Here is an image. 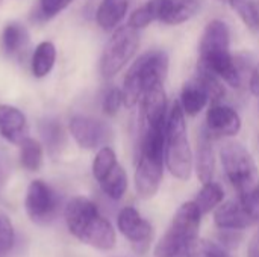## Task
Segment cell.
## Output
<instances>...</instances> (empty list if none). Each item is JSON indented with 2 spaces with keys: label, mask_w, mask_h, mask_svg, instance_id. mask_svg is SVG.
Listing matches in <instances>:
<instances>
[{
  "label": "cell",
  "mask_w": 259,
  "mask_h": 257,
  "mask_svg": "<svg viewBox=\"0 0 259 257\" xmlns=\"http://www.w3.org/2000/svg\"><path fill=\"white\" fill-rule=\"evenodd\" d=\"M199 65L232 88H241L243 70L231 53V32L223 20H211L199 42Z\"/></svg>",
  "instance_id": "6da1fadb"
},
{
  "label": "cell",
  "mask_w": 259,
  "mask_h": 257,
  "mask_svg": "<svg viewBox=\"0 0 259 257\" xmlns=\"http://www.w3.org/2000/svg\"><path fill=\"white\" fill-rule=\"evenodd\" d=\"M64 217L68 232L80 242L100 251H109L115 247L114 227L90 198H71L65 206Z\"/></svg>",
  "instance_id": "7a4b0ae2"
},
{
  "label": "cell",
  "mask_w": 259,
  "mask_h": 257,
  "mask_svg": "<svg viewBox=\"0 0 259 257\" xmlns=\"http://www.w3.org/2000/svg\"><path fill=\"white\" fill-rule=\"evenodd\" d=\"M165 165L170 174L182 182H187L191 177L194 158L190 147L185 112L179 101H175L165 127Z\"/></svg>",
  "instance_id": "3957f363"
},
{
  "label": "cell",
  "mask_w": 259,
  "mask_h": 257,
  "mask_svg": "<svg viewBox=\"0 0 259 257\" xmlns=\"http://www.w3.org/2000/svg\"><path fill=\"white\" fill-rule=\"evenodd\" d=\"M202 215L194 201L179 206L170 227L155 247V257H188L191 244L199 236Z\"/></svg>",
  "instance_id": "277c9868"
},
{
  "label": "cell",
  "mask_w": 259,
  "mask_h": 257,
  "mask_svg": "<svg viewBox=\"0 0 259 257\" xmlns=\"http://www.w3.org/2000/svg\"><path fill=\"white\" fill-rule=\"evenodd\" d=\"M168 71V56L162 50L143 53L127 70L123 80V100L126 108H134L144 91L158 82H164Z\"/></svg>",
  "instance_id": "5b68a950"
},
{
  "label": "cell",
  "mask_w": 259,
  "mask_h": 257,
  "mask_svg": "<svg viewBox=\"0 0 259 257\" xmlns=\"http://www.w3.org/2000/svg\"><path fill=\"white\" fill-rule=\"evenodd\" d=\"M225 174L238 195L250 192L259 185V170L252 153L240 142L229 141L220 150Z\"/></svg>",
  "instance_id": "8992f818"
},
{
  "label": "cell",
  "mask_w": 259,
  "mask_h": 257,
  "mask_svg": "<svg viewBox=\"0 0 259 257\" xmlns=\"http://www.w3.org/2000/svg\"><path fill=\"white\" fill-rule=\"evenodd\" d=\"M140 47L138 29L126 24L117 27L109 38L102 58H100V73L105 79H111L118 74L129 61L135 56Z\"/></svg>",
  "instance_id": "52a82bcc"
},
{
  "label": "cell",
  "mask_w": 259,
  "mask_h": 257,
  "mask_svg": "<svg viewBox=\"0 0 259 257\" xmlns=\"http://www.w3.org/2000/svg\"><path fill=\"white\" fill-rule=\"evenodd\" d=\"M61 201L58 194L53 188H50L42 180L30 182L26 198H24V209L29 220L38 226L50 224L59 211Z\"/></svg>",
  "instance_id": "ba28073f"
},
{
  "label": "cell",
  "mask_w": 259,
  "mask_h": 257,
  "mask_svg": "<svg viewBox=\"0 0 259 257\" xmlns=\"http://www.w3.org/2000/svg\"><path fill=\"white\" fill-rule=\"evenodd\" d=\"M164 165H165L164 158H155L146 153L138 155L134 182H135L137 194L143 200H149L156 195L162 182Z\"/></svg>",
  "instance_id": "9c48e42d"
},
{
  "label": "cell",
  "mask_w": 259,
  "mask_h": 257,
  "mask_svg": "<svg viewBox=\"0 0 259 257\" xmlns=\"http://www.w3.org/2000/svg\"><path fill=\"white\" fill-rule=\"evenodd\" d=\"M70 133L80 148L94 150L105 145V142L109 139L111 130L103 121L97 118L74 115L70 120Z\"/></svg>",
  "instance_id": "30bf717a"
},
{
  "label": "cell",
  "mask_w": 259,
  "mask_h": 257,
  "mask_svg": "<svg viewBox=\"0 0 259 257\" xmlns=\"http://www.w3.org/2000/svg\"><path fill=\"white\" fill-rule=\"evenodd\" d=\"M205 129L212 139L235 136L241 130V118L234 108L222 103H212L206 112Z\"/></svg>",
  "instance_id": "8fae6325"
},
{
  "label": "cell",
  "mask_w": 259,
  "mask_h": 257,
  "mask_svg": "<svg viewBox=\"0 0 259 257\" xmlns=\"http://www.w3.org/2000/svg\"><path fill=\"white\" fill-rule=\"evenodd\" d=\"M144 127H165L167 126V94L164 82H158L147 88L140 100Z\"/></svg>",
  "instance_id": "7c38bea8"
},
{
  "label": "cell",
  "mask_w": 259,
  "mask_h": 257,
  "mask_svg": "<svg viewBox=\"0 0 259 257\" xmlns=\"http://www.w3.org/2000/svg\"><path fill=\"white\" fill-rule=\"evenodd\" d=\"M117 226L120 233L134 245H146L153 236L152 224L132 206H126L120 211Z\"/></svg>",
  "instance_id": "4fadbf2b"
},
{
  "label": "cell",
  "mask_w": 259,
  "mask_h": 257,
  "mask_svg": "<svg viewBox=\"0 0 259 257\" xmlns=\"http://www.w3.org/2000/svg\"><path fill=\"white\" fill-rule=\"evenodd\" d=\"M158 21L170 26L182 24L191 20L199 8L200 0H150Z\"/></svg>",
  "instance_id": "5bb4252c"
},
{
  "label": "cell",
  "mask_w": 259,
  "mask_h": 257,
  "mask_svg": "<svg viewBox=\"0 0 259 257\" xmlns=\"http://www.w3.org/2000/svg\"><path fill=\"white\" fill-rule=\"evenodd\" d=\"M29 135L26 115L15 106L0 105V136L11 144H21Z\"/></svg>",
  "instance_id": "9a60e30c"
},
{
  "label": "cell",
  "mask_w": 259,
  "mask_h": 257,
  "mask_svg": "<svg viewBox=\"0 0 259 257\" xmlns=\"http://www.w3.org/2000/svg\"><path fill=\"white\" fill-rule=\"evenodd\" d=\"M214 223L217 227L229 232L244 230L255 224L252 218L247 215L240 200L220 204L214 212Z\"/></svg>",
  "instance_id": "2e32d148"
},
{
  "label": "cell",
  "mask_w": 259,
  "mask_h": 257,
  "mask_svg": "<svg viewBox=\"0 0 259 257\" xmlns=\"http://www.w3.org/2000/svg\"><path fill=\"white\" fill-rule=\"evenodd\" d=\"M196 173L200 183H208L214 177L215 171V156L212 148V138L206 132V129L202 130L200 138L197 139V153H196Z\"/></svg>",
  "instance_id": "e0dca14e"
},
{
  "label": "cell",
  "mask_w": 259,
  "mask_h": 257,
  "mask_svg": "<svg viewBox=\"0 0 259 257\" xmlns=\"http://www.w3.org/2000/svg\"><path fill=\"white\" fill-rule=\"evenodd\" d=\"M209 101V94L205 88V85L197 79H191L188 80L181 92V106L184 109V112L190 117H196Z\"/></svg>",
  "instance_id": "ac0fdd59"
},
{
  "label": "cell",
  "mask_w": 259,
  "mask_h": 257,
  "mask_svg": "<svg viewBox=\"0 0 259 257\" xmlns=\"http://www.w3.org/2000/svg\"><path fill=\"white\" fill-rule=\"evenodd\" d=\"M131 0H102L96 11V21L103 30H114L127 14Z\"/></svg>",
  "instance_id": "d6986e66"
},
{
  "label": "cell",
  "mask_w": 259,
  "mask_h": 257,
  "mask_svg": "<svg viewBox=\"0 0 259 257\" xmlns=\"http://www.w3.org/2000/svg\"><path fill=\"white\" fill-rule=\"evenodd\" d=\"M56 61V48L55 44L50 41H42L35 47L33 56H32V62H30V68H32V74L38 79L46 77Z\"/></svg>",
  "instance_id": "ffe728a7"
},
{
  "label": "cell",
  "mask_w": 259,
  "mask_h": 257,
  "mask_svg": "<svg viewBox=\"0 0 259 257\" xmlns=\"http://www.w3.org/2000/svg\"><path fill=\"white\" fill-rule=\"evenodd\" d=\"M29 42L27 29L17 21H12L5 26L2 32V47L8 55L20 53Z\"/></svg>",
  "instance_id": "44dd1931"
},
{
  "label": "cell",
  "mask_w": 259,
  "mask_h": 257,
  "mask_svg": "<svg viewBox=\"0 0 259 257\" xmlns=\"http://www.w3.org/2000/svg\"><path fill=\"white\" fill-rule=\"evenodd\" d=\"M102 191L112 200H120L127 191V174L121 165H115L100 182Z\"/></svg>",
  "instance_id": "7402d4cb"
},
{
  "label": "cell",
  "mask_w": 259,
  "mask_h": 257,
  "mask_svg": "<svg viewBox=\"0 0 259 257\" xmlns=\"http://www.w3.org/2000/svg\"><path fill=\"white\" fill-rule=\"evenodd\" d=\"M223 198H225L223 188L219 183L211 180L208 183H203V186L199 191L194 203L197 204V208L200 209L202 214H209L222 204Z\"/></svg>",
  "instance_id": "603a6c76"
},
{
  "label": "cell",
  "mask_w": 259,
  "mask_h": 257,
  "mask_svg": "<svg viewBox=\"0 0 259 257\" xmlns=\"http://www.w3.org/2000/svg\"><path fill=\"white\" fill-rule=\"evenodd\" d=\"M20 164L27 171H39L42 167V145L36 139L27 136L20 144Z\"/></svg>",
  "instance_id": "cb8c5ba5"
},
{
  "label": "cell",
  "mask_w": 259,
  "mask_h": 257,
  "mask_svg": "<svg viewBox=\"0 0 259 257\" xmlns=\"http://www.w3.org/2000/svg\"><path fill=\"white\" fill-rule=\"evenodd\" d=\"M226 2L249 30L259 32V9L253 0H226Z\"/></svg>",
  "instance_id": "d4e9b609"
},
{
  "label": "cell",
  "mask_w": 259,
  "mask_h": 257,
  "mask_svg": "<svg viewBox=\"0 0 259 257\" xmlns=\"http://www.w3.org/2000/svg\"><path fill=\"white\" fill-rule=\"evenodd\" d=\"M39 132H41L44 144L47 145L52 155L61 150V147L64 145V132H62V126L59 124V121L50 120V118L42 121L39 126Z\"/></svg>",
  "instance_id": "484cf974"
},
{
  "label": "cell",
  "mask_w": 259,
  "mask_h": 257,
  "mask_svg": "<svg viewBox=\"0 0 259 257\" xmlns=\"http://www.w3.org/2000/svg\"><path fill=\"white\" fill-rule=\"evenodd\" d=\"M118 162H117V155H115V151L111 148V147H108V145H103L99 151H97V155H96V158H94V161H93V176H94V179L97 180V182H100L115 165H117Z\"/></svg>",
  "instance_id": "4316f807"
},
{
  "label": "cell",
  "mask_w": 259,
  "mask_h": 257,
  "mask_svg": "<svg viewBox=\"0 0 259 257\" xmlns=\"http://www.w3.org/2000/svg\"><path fill=\"white\" fill-rule=\"evenodd\" d=\"M188 257H232L222 245L208 241V239H196L188 251Z\"/></svg>",
  "instance_id": "83f0119b"
},
{
  "label": "cell",
  "mask_w": 259,
  "mask_h": 257,
  "mask_svg": "<svg viewBox=\"0 0 259 257\" xmlns=\"http://www.w3.org/2000/svg\"><path fill=\"white\" fill-rule=\"evenodd\" d=\"M14 227L9 217L0 211V257H6V254L12 250L14 245Z\"/></svg>",
  "instance_id": "f1b7e54d"
},
{
  "label": "cell",
  "mask_w": 259,
  "mask_h": 257,
  "mask_svg": "<svg viewBox=\"0 0 259 257\" xmlns=\"http://www.w3.org/2000/svg\"><path fill=\"white\" fill-rule=\"evenodd\" d=\"M156 20V17H155V11H153V6H152V3L150 2H147L144 6H141V8H138V9H135L134 12H132V15H131V18H129V26H132V27H135V29H144V27H147L152 21H155Z\"/></svg>",
  "instance_id": "f546056e"
},
{
  "label": "cell",
  "mask_w": 259,
  "mask_h": 257,
  "mask_svg": "<svg viewBox=\"0 0 259 257\" xmlns=\"http://www.w3.org/2000/svg\"><path fill=\"white\" fill-rule=\"evenodd\" d=\"M124 105L123 100V91L120 88H111L105 92L102 100V109L106 115L114 117L120 111V108Z\"/></svg>",
  "instance_id": "4dcf8cb0"
},
{
  "label": "cell",
  "mask_w": 259,
  "mask_h": 257,
  "mask_svg": "<svg viewBox=\"0 0 259 257\" xmlns=\"http://www.w3.org/2000/svg\"><path fill=\"white\" fill-rule=\"evenodd\" d=\"M240 201L243 208L246 209L247 215L252 218V221L255 224L259 223V185L256 188H253L250 192L240 195Z\"/></svg>",
  "instance_id": "1f68e13d"
},
{
  "label": "cell",
  "mask_w": 259,
  "mask_h": 257,
  "mask_svg": "<svg viewBox=\"0 0 259 257\" xmlns=\"http://www.w3.org/2000/svg\"><path fill=\"white\" fill-rule=\"evenodd\" d=\"M73 2L74 0H39V12L44 18H50L64 11Z\"/></svg>",
  "instance_id": "d6a6232c"
}]
</instances>
